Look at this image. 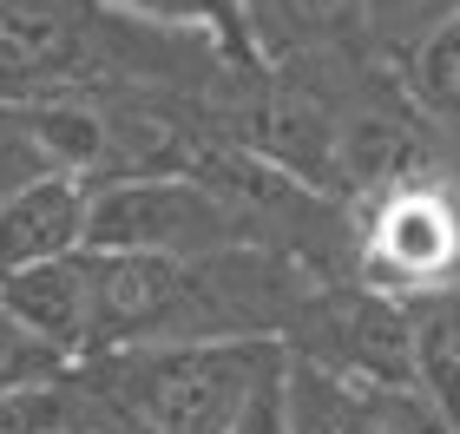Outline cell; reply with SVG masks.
Wrapping results in <instances>:
<instances>
[{
	"instance_id": "6da1fadb",
	"label": "cell",
	"mask_w": 460,
	"mask_h": 434,
	"mask_svg": "<svg viewBox=\"0 0 460 434\" xmlns=\"http://www.w3.org/2000/svg\"><path fill=\"white\" fill-rule=\"evenodd\" d=\"M283 362V342L125 349L79 368V395L106 434H237Z\"/></svg>"
},
{
	"instance_id": "7a4b0ae2",
	"label": "cell",
	"mask_w": 460,
	"mask_h": 434,
	"mask_svg": "<svg viewBox=\"0 0 460 434\" xmlns=\"http://www.w3.org/2000/svg\"><path fill=\"white\" fill-rule=\"evenodd\" d=\"M362 289L388 303H434L460 289V191L441 172H408L375 184L355 224Z\"/></svg>"
},
{
	"instance_id": "3957f363",
	"label": "cell",
	"mask_w": 460,
	"mask_h": 434,
	"mask_svg": "<svg viewBox=\"0 0 460 434\" xmlns=\"http://www.w3.org/2000/svg\"><path fill=\"white\" fill-rule=\"evenodd\" d=\"M93 251L99 257H224L243 251V211L198 172H125L93 191Z\"/></svg>"
},
{
	"instance_id": "277c9868",
	"label": "cell",
	"mask_w": 460,
	"mask_h": 434,
	"mask_svg": "<svg viewBox=\"0 0 460 434\" xmlns=\"http://www.w3.org/2000/svg\"><path fill=\"white\" fill-rule=\"evenodd\" d=\"M7 323L47 336L53 349H66L73 362L99 356V283H93V251L59 257V263H33V270H7L0 289Z\"/></svg>"
},
{
	"instance_id": "5b68a950",
	"label": "cell",
	"mask_w": 460,
	"mask_h": 434,
	"mask_svg": "<svg viewBox=\"0 0 460 434\" xmlns=\"http://www.w3.org/2000/svg\"><path fill=\"white\" fill-rule=\"evenodd\" d=\"M93 178H40L20 184L0 204V244H7V270L59 263L93 251Z\"/></svg>"
},
{
	"instance_id": "8992f818",
	"label": "cell",
	"mask_w": 460,
	"mask_h": 434,
	"mask_svg": "<svg viewBox=\"0 0 460 434\" xmlns=\"http://www.w3.org/2000/svg\"><path fill=\"white\" fill-rule=\"evenodd\" d=\"M7 93L33 99L53 93L66 73H79L86 59V20H79V0H7Z\"/></svg>"
},
{
	"instance_id": "52a82bcc",
	"label": "cell",
	"mask_w": 460,
	"mask_h": 434,
	"mask_svg": "<svg viewBox=\"0 0 460 434\" xmlns=\"http://www.w3.org/2000/svg\"><path fill=\"white\" fill-rule=\"evenodd\" d=\"M283 421L289 434H388L382 388L309 349H289L283 362Z\"/></svg>"
},
{
	"instance_id": "ba28073f",
	"label": "cell",
	"mask_w": 460,
	"mask_h": 434,
	"mask_svg": "<svg viewBox=\"0 0 460 434\" xmlns=\"http://www.w3.org/2000/svg\"><path fill=\"white\" fill-rule=\"evenodd\" d=\"M99 7L125 13V20H145V27H164V33H198L230 59H257L263 53L257 0H99Z\"/></svg>"
},
{
	"instance_id": "9c48e42d",
	"label": "cell",
	"mask_w": 460,
	"mask_h": 434,
	"mask_svg": "<svg viewBox=\"0 0 460 434\" xmlns=\"http://www.w3.org/2000/svg\"><path fill=\"white\" fill-rule=\"evenodd\" d=\"M414 376H421V395L460 421V289L414 303Z\"/></svg>"
},
{
	"instance_id": "30bf717a",
	"label": "cell",
	"mask_w": 460,
	"mask_h": 434,
	"mask_svg": "<svg viewBox=\"0 0 460 434\" xmlns=\"http://www.w3.org/2000/svg\"><path fill=\"white\" fill-rule=\"evenodd\" d=\"M414 99L441 119H460V13H447L441 27H428V40L414 47Z\"/></svg>"
},
{
	"instance_id": "8fae6325",
	"label": "cell",
	"mask_w": 460,
	"mask_h": 434,
	"mask_svg": "<svg viewBox=\"0 0 460 434\" xmlns=\"http://www.w3.org/2000/svg\"><path fill=\"white\" fill-rule=\"evenodd\" d=\"M86 362H73L66 349H53L47 336H33V329L20 323H0V382L7 388H59L73 382Z\"/></svg>"
},
{
	"instance_id": "7c38bea8",
	"label": "cell",
	"mask_w": 460,
	"mask_h": 434,
	"mask_svg": "<svg viewBox=\"0 0 460 434\" xmlns=\"http://www.w3.org/2000/svg\"><path fill=\"white\" fill-rule=\"evenodd\" d=\"M277 7L296 40H355L375 20L368 0H277Z\"/></svg>"
},
{
	"instance_id": "4fadbf2b",
	"label": "cell",
	"mask_w": 460,
	"mask_h": 434,
	"mask_svg": "<svg viewBox=\"0 0 460 434\" xmlns=\"http://www.w3.org/2000/svg\"><path fill=\"white\" fill-rule=\"evenodd\" d=\"M382 421L388 434H460V421L441 402H428L421 388H382Z\"/></svg>"
},
{
	"instance_id": "5bb4252c",
	"label": "cell",
	"mask_w": 460,
	"mask_h": 434,
	"mask_svg": "<svg viewBox=\"0 0 460 434\" xmlns=\"http://www.w3.org/2000/svg\"><path fill=\"white\" fill-rule=\"evenodd\" d=\"M237 434H289V421H283V376L257 395V408L243 415V428H237Z\"/></svg>"
},
{
	"instance_id": "9a60e30c",
	"label": "cell",
	"mask_w": 460,
	"mask_h": 434,
	"mask_svg": "<svg viewBox=\"0 0 460 434\" xmlns=\"http://www.w3.org/2000/svg\"><path fill=\"white\" fill-rule=\"evenodd\" d=\"M368 7H375V20H388V13H408L414 0H368Z\"/></svg>"
},
{
	"instance_id": "2e32d148",
	"label": "cell",
	"mask_w": 460,
	"mask_h": 434,
	"mask_svg": "<svg viewBox=\"0 0 460 434\" xmlns=\"http://www.w3.org/2000/svg\"><path fill=\"white\" fill-rule=\"evenodd\" d=\"M53 434H106V428H99V421L86 415V421H73V428H53Z\"/></svg>"
}]
</instances>
